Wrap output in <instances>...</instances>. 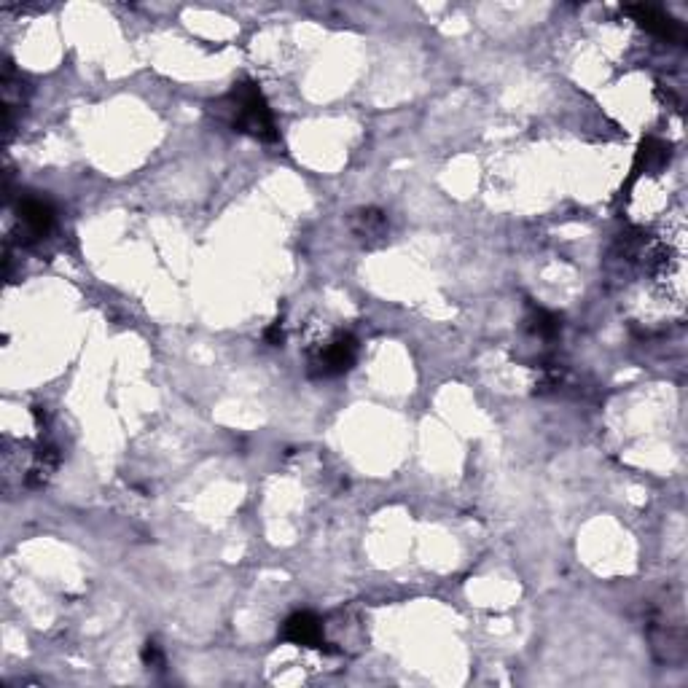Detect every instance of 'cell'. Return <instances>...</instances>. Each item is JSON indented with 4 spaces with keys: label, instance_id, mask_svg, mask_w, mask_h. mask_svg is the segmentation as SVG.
<instances>
[{
    "label": "cell",
    "instance_id": "6da1fadb",
    "mask_svg": "<svg viewBox=\"0 0 688 688\" xmlns=\"http://www.w3.org/2000/svg\"><path fill=\"white\" fill-rule=\"evenodd\" d=\"M218 113L229 121V127L234 132L264 140V143H275L277 140L275 116H272L267 100H264L261 89L253 81L234 84L232 92L218 103Z\"/></svg>",
    "mask_w": 688,
    "mask_h": 688
},
{
    "label": "cell",
    "instance_id": "7a4b0ae2",
    "mask_svg": "<svg viewBox=\"0 0 688 688\" xmlns=\"http://www.w3.org/2000/svg\"><path fill=\"white\" fill-rule=\"evenodd\" d=\"M358 358V342L350 334H331L326 342L310 350V371L315 377H339L353 369Z\"/></svg>",
    "mask_w": 688,
    "mask_h": 688
},
{
    "label": "cell",
    "instance_id": "3957f363",
    "mask_svg": "<svg viewBox=\"0 0 688 688\" xmlns=\"http://www.w3.org/2000/svg\"><path fill=\"white\" fill-rule=\"evenodd\" d=\"M19 234L25 242H38L52 232L54 226V207L41 197H22L19 199Z\"/></svg>",
    "mask_w": 688,
    "mask_h": 688
},
{
    "label": "cell",
    "instance_id": "277c9868",
    "mask_svg": "<svg viewBox=\"0 0 688 688\" xmlns=\"http://www.w3.org/2000/svg\"><path fill=\"white\" fill-rule=\"evenodd\" d=\"M283 640L299 645V648H320V651L331 654L326 635H323V621L310 611H299L288 616V621L283 624Z\"/></svg>",
    "mask_w": 688,
    "mask_h": 688
},
{
    "label": "cell",
    "instance_id": "5b68a950",
    "mask_svg": "<svg viewBox=\"0 0 688 688\" xmlns=\"http://www.w3.org/2000/svg\"><path fill=\"white\" fill-rule=\"evenodd\" d=\"M627 14L643 27L645 33L656 35V38H664V41L672 43H680L686 38V30L680 27V22H675V19L662 14L654 6H627Z\"/></svg>",
    "mask_w": 688,
    "mask_h": 688
},
{
    "label": "cell",
    "instance_id": "8992f818",
    "mask_svg": "<svg viewBox=\"0 0 688 688\" xmlns=\"http://www.w3.org/2000/svg\"><path fill=\"white\" fill-rule=\"evenodd\" d=\"M353 232L355 237H361L363 242L382 240L387 234V218L382 210H374V207H366V210H358L353 215Z\"/></svg>",
    "mask_w": 688,
    "mask_h": 688
},
{
    "label": "cell",
    "instance_id": "52a82bcc",
    "mask_svg": "<svg viewBox=\"0 0 688 688\" xmlns=\"http://www.w3.org/2000/svg\"><path fill=\"white\" fill-rule=\"evenodd\" d=\"M527 326H530V331H533L538 339L551 342V339H557V334L562 331V320L549 310H533V315L527 318Z\"/></svg>",
    "mask_w": 688,
    "mask_h": 688
},
{
    "label": "cell",
    "instance_id": "ba28073f",
    "mask_svg": "<svg viewBox=\"0 0 688 688\" xmlns=\"http://www.w3.org/2000/svg\"><path fill=\"white\" fill-rule=\"evenodd\" d=\"M143 664H146L148 670H151V667H154V670H162L164 667L162 648H159L154 640H148V643L143 645Z\"/></svg>",
    "mask_w": 688,
    "mask_h": 688
},
{
    "label": "cell",
    "instance_id": "9c48e42d",
    "mask_svg": "<svg viewBox=\"0 0 688 688\" xmlns=\"http://www.w3.org/2000/svg\"><path fill=\"white\" fill-rule=\"evenodd\" d=\"M264 336H267V342L272 344V347H277V344H283V326H280V320H277V323H272V326H269V331Z\"/></svg>",
    "mask_w": 688,
    "mask_h": 688
}]
</instances>
